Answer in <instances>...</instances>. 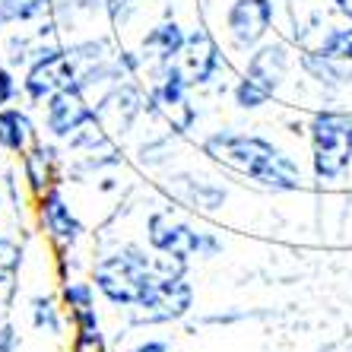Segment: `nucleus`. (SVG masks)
<instances>
[{
  "label": "nucleus",
  "mask_w": 352,
  "mask_h": 352,
  "mask_svg": "<svg viewBox=\"0 0 352 352\" xmlns=\"http://www.w3.org/2000/svg\"><path fill=\"white\" fill-rule=\"evenodd\" d=\"M172 261L175 257H165V254L162 261H153L140 248H124V251L105 257L96 267V289L105 295L108 302L133 308L159 276L172 273Z\"/></svg>",
  "instance_id": "2"
},
{
  "label": "nucleus",
  "mask_w": 352,
  "mask_h": 352,
  "mask_svg": "<svg viewBox=\"0 0 352 352\" xmlns=\"http://www.w3.org/2000/svg\"><path fill=\"white\" fill-rule=\"evenodd\" d=\"M96 124V111L82 102L80 89H64L48 98V131L58 137H70L74 131Z\"/></svg>",
  "instance_id": "9"
},
{
  "label": "nucleus",
  "mask_w": 352,
  "mask_h": 352,
  "mask_svg": "<svg viewBox=\"0 0 352 352\" xmlns=\"http://www.w3.org/2000/svg\"><path fill=\"white\" fill-rule=\"evenodd\" d=\"M32 137V121L19 108H0V146L10 149V153H25Z\"/></svg>",
  "instance_id": "12"
},
{
  "label": "nucleus",
  "mask_w": 352,
  "mask_h": 352,
  "mask_svg": "<svg viewBox=\"0 0 352 352\" xmlns=\"http://www.w3.org/2000/svg\"><path fill=\"white\" fill-rule=\"evenodd\" d=\"M149 245L156 248L159 254L184 263H188V257H210L219 251V241L213 235L190 229L184 222L172 219L168 213H156L149 219Z\"/></svg>",
  "instance_id": "6"
},
{
  "label": "nucleus",
  "mask_w": 352,
  "mask_h": 352,
  "mask_svg": "<svg viewBox=\"0 0 352 352\" xmlns=\"http://www.w3.org/2000/svg\"><path fill=\"white\" fill-rule=\"evenodd\" d=\"M0 204H3V200H0Z\"/></svg>",
  "instance_id": "23"
},
{
  "label": "nucleus",
  "mask_w": 352,
  "mask_h": 352,
  "mask_svg": "<svg viewBox=\"0 0 352 352\" xmlns=\"http://www.w3.org/2000/svg\"><path fill=\"white\" fill-rule=\"evenodd\" d=\"M0 352H13V330L0 327Z\"/></svg>",
  "instance_id": "20"
},
{
  "label": "nucleus",
  "mask_w": 352,
  "mask_h": 352,
  "mask_svg": "<svg viewBox=\"0 0 352 352\" xmlns=\"http://www.w3.org/2000/svg\"><path fill=\"white\" fill-rule=\"evenodd\" d=\"M19 267V245L10 238H0V283H7Z\"/></svg>",
  "instance_id": "17"
},
{
  "label": "nucleus",
  "mask_w": 352,
  "mask_h": 352,
  "mask_svg": "<svg viewBox=\"0 0 352 352\" xmlns=\"http://www.w3.org/2000/svg\"><path fill=\"white\" fill-rule=\"evenodd\" d=\"M45 324H48V330H60L58 314H54V305L45 302V298H38V302H35V327H45Z\"/></svg>",
  "instance_id": "18"
},
{
  "label": "nucleus",
  "mask_w": 352,
  "mask_h": 352,
  "mask_svg": "<svg viewBox=\"0 0 352 352\" xmlns=\"http://www.w3.org/2000/svg\"><path fill=\"white\" fill-rule=\"evenodd\" d=\"M74 318H76V333H80V336H76L80 349L102 343V333H98V318H96V311H92V305L74 308Z\"/></svg>",
  "instance_id": "16"
},
{
  "label": "nucleus",
  "mask_w": 352,
  "mask_h": 352,
  "mask_svg": "<svg viewBox=\"0 0 352 352\" xmlns=\"http://www.w3.org/2000/svg\"><path fill=\"white\" fill-rule=\"evenodd\" d=\"M16 96V80L10 76V70H0V108Z\"/></svg>",
  "instance_id": "19"
},
{
  "label": "nucleus",
  "mask_w": 352,
  "mask_h": 352,
  "mask_svg": "<svg viewBox=\"0 0 352 352\" xmlns=\"http://www.w3.org/2000/svg\"><path fill=\"white\" fill-rule=\"evenodd\" d=\"M273 19L270 0H235L229 10V32L238 45H257Z\"/></svg>",
  "instance_id": "8"
},
{
  "label": "nucleus",
  "mask_w": 352,
  "mask_h": 352,
  "mask_svg": "<svg viewBox=\"0 0 352 352\" xmlns=\"http://www.w3.org/2000/svg\"><path fill=\"white\" fill-rule=\"evenodd\" d=\"M333 3H336V10H340L343 16L352 19V0H333Z\"/></svg>",
  "instance_id": "22"
},
{
  "label": "nucleus",
  "mask_w": 352,
  "mask_h": 352,
  "mask_svg": "<svg viewBox=\"0 0 352 352\" xmlns=\"http://www.w3.org/2000/svg\"><path fill=\"white\" fill-rule=\"evenodd\" d=\"M190 302H194V289L184 283L181 273H165L159 276L153 286L146 289V295L140 298L133 308V320L137 324H165V320H178L188 314Z\"/></svg>",
  "instance_id": "7"
},
{
  "label": "nucleus",
  "mask_w": 352,
  "mask_h": 352,
  "mask_svg": "<svg viewBox=\"0 0 352 352\" xmlns=\"http://www.w3.org/2000/svg\"><path fill=\"white\" fill-rule=\"evenodd\" d=\"M102 48L98 45H80L70 51H48L45 58L35 60V67L25 74V92L29 98L41 102L54 92L82 89L96 76H102Z\"/></svg>",
  "instance_id": "3"
},
{
  "label": "nucleus",
  "mask_w": 352,
  "mask_h": 352,
  "mask_svg": "<svg viewBox=\"0 0 352 352\" xmlns=\"http://www.w3.org/2000/svg\"><path fill=\"white\" fill-rule=\"evenodd\" d=\"M45 7H48V0H0V25L35 19Z\"/></svg>",
  "instance_id": "14"
},
{
  "label": "nucleus",
  "mask_w": 352,
  "mask_h": 352,
  "mask_svg": "<svg viewBox=\"0 0 352 352\" xmlns=\"http://www.w3.org/2000/svg\"><path fill=\"white\" fill-rule=\"evenodd\" d=\"M204 153L210 159H216L219 165L232 168V172L261 181L263 188L295 190L302 184L298 165L286 153H279L273 143H267L261 137H251V133H229V131L213 133L204 143Z\"/></svg>",
  "instance_id": "1"
},
{
  "label": "nucleus",
  "mask_w": 352,
  "mask_h": 352,
  "mask_svg": "<svg viewBox=\"0 0 352 352\" xmlns=\"http://www.w3.org/2000/svg\"><path fill=\"white\" fill-rule=\"evenodd\" d=\"M184 45H188V38H184V32H181L175 23H165V25H159V29H153V32L146 35V41H143V48H153L165 64H168L175 54H181Z\"/></svg>",
  "instance_id": "13"
},
{
  "label": "nucleus",
  "mask_w": 352,
  "mask_h": 352,
  "mask_svg": "<svg viewBox=\"0 0 352 352\" xmlns=\"http://www.w3.org/2000/svg\"><path fill=\"white\" fill-rule=\"evenodd\" d=\"M41 216H45L48 232L58 238V241H64V245H74L76 238L82 235V226L74 219L70 206L60 200L58 190H48V194H45V200H41Z\"/></svg>",
  "instance_id": "11"
},
{
  "label": "nucleus",
  "mask_w": 352,
  "mask_h": 352,
  "mask_svg": "<svg viewBox=\"0 0 352 352\" xmlns=\"http://www.w3.org/2000/svg\"><path fill=\"white\" fill-rule=\"evenodd\" d=\"M318 58L324 60H352V29H333L320 41Z\"/></svg>",
  "instance_id": "15"
},
{
  "label": "nucleus",
  "mask_w": 352,
  "mask_h": 352,
  "mask_svg": "<svg viewBox=\"0 0 352 352\" xmlns=\"http://www.w3.org/2000/svg\"><path fill=\"white\" fill-rule=\"evenodd\" d=\"M184 64H188V82H210V76L219 70L222 58L216 51L213 38L206 32H194L184 45Z\"/></svg>",
  "instance_id": "10"
},
{
  "label": "nucleus",
  "mask_w": 352,
  "mask_h": 352,
  "mask_svg": "<svg viewBox=\"0 0 352 352\" xmlns=\"http://www.w3.org/2000/svg\"><path fill=\"white\" fill-rule=\"evenodd\" d=\"M286 70H289L286 48L283 45H263L248 64L245 80L235 86V102L241 108L263 105L279 89V82L286 80Z\"/></svg>",
  "instance_id": "5"
},
{
  "label": "nucleus",
  "mask_w": 352,
  "mask_h": 352,
  "mask_svg": "<svg viewBox=\"0 0 352 352\" xmlns=\"http://www.w3.org/2000/svg\"><path fill=\"white\" fill-rule=\"evenodd\" d=\"M133 352H168L165 349V343H156V340H153V343H143V346H137V349Z\"/></svg>",
  "instance_id": "21"
},
{
  "label": "nucleus",
  "mask_w": 352,
  "mask_h": 352,
  "mask_svg": "<svg viewBox=\"0 0 352 352\" xmlns=\"http://www.w3.org/2000/svg\"><path fill=\"white\" fill-rule=\"evenodd\" d=\"M314 175L320 181H340L352 165V118L340 111H320L311 121Z\"/></svg>",
  "instance_id": "4"
}]
</instances>
